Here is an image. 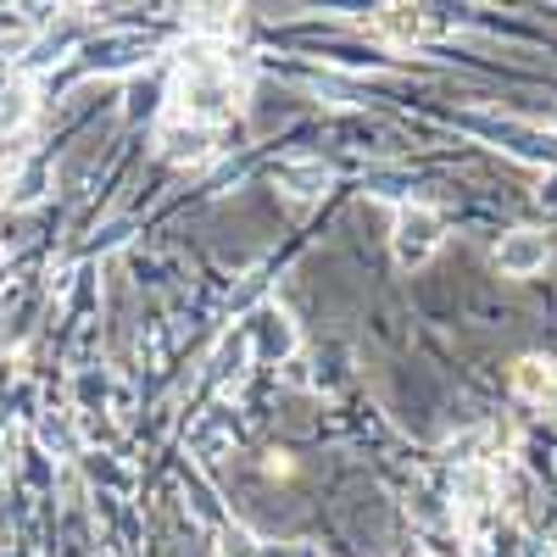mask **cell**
<instances>
[{
  "mask_svg": "<svg viewBox=\"0 0 557 557\" xmlns=\"http://www.w3.org/2000/svg\"><path fill=\"white\" fill-rule=\"evenodd\" d=\"M240 23H246L240 7H201V12H190V28L201 39H228V34H240Z\"/></svg>",
  "mask_w": 557,
  "mask_h": 557,
  "instance_id": "cell-11",
  "label": "cell"
},
{
  "mask_svg": "<svg viewBox=\"0 0 557 557\" xmlns=\"http://www.w3.org/2000/svg\"><path fill=\"white\" fill-rule=\"evenodd\" d=\"M157 151H162L173 168H201V162H212V128L168 112V123L157 128Z\"/></svg>",
  "mask_w": 557,
  "mask_h": 557,
  "instance_id": "cell-3",
  "label": "cell"
},
{
  "mask_svg": "<svg viewBox=\"0 0 557 557\" xmlns=\"http://www.w3.org/2000/svg\"><path fill=\"white\" fill-rule=\"evenodd\" d=\"M28 123H34V84L12 78L0 89V134H23Z\"/></svg>",
  "mask_w": 557,
  "mask_h": 557,
  "instance_id": "cell-9",
  "label": "cell"
},
{
  "mask_svg": "<svg viewBox=\"0 0 557 557\" xmlns=\"http://www.w3.org/2000/svg\"><path fill=\"white\" fill-rule=\"evenodd\" d=\"M513 391H519L524 401L546 407V401L557 396V368H552L546 357H519V362H513Z\"/></svg>",
  "mask_w": 557,
  "mask_h": 557,
  "instance_id": "cell-7",
  "label": "cell"
},
{
  "mask_svg": "<svg viewBox=\"0 0 557 557\" xmlns=\"http://www.w3.org/2000/svg\"><path fill=\"white\" fill-rule=\"evenodd\" d=\"M418 557H435V552H418Z\"/></svg>",
  "mask_w": 557,
  "mask_h": 557,
  "instance_id": "cell-18",
  "label": "cell"
},
{
  "mask_svg": "<svg viewBox=\"0 0 557 557\" xmlns=\"http://www.w3.org/2000/svg\"><path fill=\"white\" fill-rule=\"evenodd\" d=\"M7 278H12V262H7V251H0V290H7Z\"/></svg>",
  "mask_w": 557,
  "mask_h": 557,
  "instance_id": "cell-15",
  "label": "cell"
},
{
  "mask_svg": "<svg viewBox=\"0 0 557 557\" xmlns=\"http://www.w3.org/2000/svg\"><path fill=\"white\" fill-rule=\"evenodd\" d=\"M273 184H278V190H285L290 201H323V190H330V168H323V162H278L273 168Z\"/></svg>",
  "mask_w": 557,
  "mask_h": 557,
  "instance_id": "cell-6",
  "label": "cell"
},
{
  "mask_svg": "<svg viewBox=\"0 0 557 557\" xmlns=\"http://www.w3.org/2000/svg\"><path fill=\"white\" fill-rule=\"evenodd\" d=\"M218 541H223V546H218L223 557H257V541H251L240 524H223V535H218Z\"/></svg>",
  "mask_w": 557,
  "mask_h": 557,
  "instance_id": "cell-14",
  "label": "cell"
},
{
  "mask_svg": "<svg viewBox=\"0 0 557 557\" xmlns=\"http://www.w3.org/2000/svg\"><path fill=\"white\" fill-rule=\"evenodd\" d=\"M235 435H240V430H228L223 418H207V424H196V435H190V441H196V451H201V457H218Z\"/></svg>",
  "mask_w": 557,
  "mask_h": 557,
  "instance_id": "cell-13",
  "label": "cell"
},
{
  "mask_svg": "<svg viewBox=\"0 0 557 557\" xmlns=\"http://www.w3.org/2000/svg\"><path fill=\"white\" fill-rule=\"evenodd\" d=\"M546 201H557V178H552V190H546Z\"/></svg>",
  "mask_w": 557,
  "mask_h": 557,
  "instance_id": "cell-16",
  "label": "cell"
},
{
  "mask_svg": "<svg viewBox=\"0 0 557 557\" xmlns=\"http://www.w3.org/2000/svg\"><path fill=\"white\" fill-rule=\"evenodd\" d=\"M374 34L391 39V45H412V39H424V12L418 7H380L374 12Z\"/></svg>",
  "mask_w": 557,
  "mask_h": 557,
  "instance_id": "cell-8",
  "label": "cell"
},
{
  "mask_svg": "<svg viewBox=\"0 0 557 557\" xmlns=\"http://www.w3.org/2000/svg\"><path fill=\"white\" fill-rule=\"evenodd\" d=\"M496 502H502V480L491 469H462L457 474V524L469 530V535H480L491 524Z\"/></svg>",
  "mask_w": 557,
  "mask_h": 557,
  "instance_id": "cell-2",
  "label": "cell"
},
{
  "mask_svg": "<svg viewBox=\"0 0 557 557\" xmlns=\"http://www.w3.org/2000/svg\"><path fill=\"white\" fill-rule=\"evenodd\" d=\"M441 240H446V218L435 212V207H401L396 212V223H391V251H396V262L401 268H424L435 251H441Z\"/></svg>",
  "mask_w": 557,
  "mask_h": 557,
  "instance_id": "cell-1",
  "label": "cell"
},
{
  "mask_svg": "<svg viewBox=\"0 0 557 557\" xmlns=\"http://www.w3.org/2000/svg\"><path fill=\"white\" fill-rule=\"evenodd\" d=\"M246 362H251V335L240 330V335H228L223 346H218V362H212V380L228 391V385H240L246 380Z\"/></svg>",
  "mask_w": 557,
  "mask_h": 557,
  "instance_id": "cell-10",
  "label": "cell"
},
{
  "mask_svg": "<svg viewBox=\"0 0 557 557\" xmlns=\"http://www.w3.org/2000/svg\"><path fill=\"white\" fill-rule=\"evenodd\" d=\"M39 446H45V451L73 457V451H78V435H73L67 418H39Z\"/></svg>",
  "mask_w": 557,
  "mask_h": 557,
  "instance_id": "cell-12",
  "label": "cell"
},
{
  "mask_svg": "<svg viewBox=\"0 0 557 557\" xmlns=\"http://www.w3.org/2000/svg\"><path fill=\"white\" fill-rule=\"evenodd\" d=\"M246 335H251V357L257 362H290L301 335H296V323L278 312V307H262L251 323H246Z\"/></svg>",
  "mask_w": 557,
  "mask_h": 557,
  "instance_id": "cell-4",
  "label": "cell"
},
{
  "mask_svg": "<svg viewBox=\"0 0 557 557\" xmlns=\"http://www.w3.org/2000/svg\"><path fill=\"white\" fill-rule=\"evenodd\" d=\"M546 257H552V246H546V235H535V228H513V235H502V240H496V268H502L507 278H530V273H541Z\"/></svg>",
  "mask_w": 557,
  "mask_h": 557,
  "instance_id": "cell-5",
  "label": "cell"
},
{
  "mask_svg": "<svg viewBox=\"0 0 557 557\" xmlns=\"http://www.w3.org/2000/svg\"><path fill=\"white\" fill-rule=\"evenodd\" d=\"M552 134H557V112H552Z\"/></svg>",
  "mask_w": 557,
  "mask_h": 557,
  "instance_id": "cell-17",
  "label": "cell"
}]
</instances>
